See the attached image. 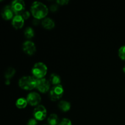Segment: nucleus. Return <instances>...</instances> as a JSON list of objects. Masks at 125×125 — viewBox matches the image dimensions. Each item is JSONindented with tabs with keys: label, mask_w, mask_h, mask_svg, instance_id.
<instances>
[{
	"label": "nucleus",
	"mask_w": 125,
	"mask_h": 125,
	"mask_svg": "<svg viewBox=\"0 0 125 125\" xmlns=\"http://www.w3.org/2000/svg\"><path fill=\"white\" fill-rule=\"evenodd\" d=\"M31 12L35 18L44 19L48 13V9L42 2L35 1L33 2L31 7Z\"/></svg>",
	"instance_id": "obj_1"
},
{
	"label": "nucleus",
	"mask_w": 125,
	"mask_h": 125,
	"mask_svg": "<svg viewBox=\"0 0 125 125\" xmlns=\"http://www.w3.org/2000/svg\"><path fill=\"white\" fill-rule=\"evenodd\" d=\"M37 79L34 76H23L21 78L18 82L19 86L23 90H31L36 88Z\"/></svg>",
	"instance_id": "obj_2"
},
{
	"label": "nucleus",
	"mask_w": 125,
	"mask_h": 125,
	"mask_svg": "<svg viewBox=\"0 0 125 125\" xmlns=\"http://www.w3.org/2000/svg\"><path fill=\"white\" fill-rule=\"evenodd\" d=\"M47 73V67L45 63L42 62H37L35 63L32 69V73L36 79L43 78Z\"/></svg>",
	"instance_id": "obj_3"
},
{
	"label": "nucleus",
	"mask_w": 125,
	"mask_h": 125,
	"mask_svg": "<svg viewBox=\"0 0 125 125\" xmlns=\"http://www.w3.org/2000/svg\"><path fill=\"white\" fill-rule=\"evenodd\" d=\"M63 94V89L62 85L60 84L58 85H55L50 92V99L52 101H57L62 96Z\"/></svg>",
	"instance_id": "obj_4"
},
{
	"label": "nucleus",
	"mask_w": 125,
	"mask_h": 125,
	"mask_svg": "<svg viewBox=\"0 0 125 125\" xmlns=\"http://www.w3.org/2000/svg\"><path fill=\"white\" fill-rule=\"evenodd\" d=\"M50 81L45 78L37 79L36 88L41 93H46L50 89Z\"/></svg>",
	"instance_id": "obj_5"
},
{
	"label": "nucleus",
	"mask_w": 125,
	"mask_h": 125,
	"mask_svg": "<svg viewBox=\"0 0 125 125\" xmlns=\"http://www.w3.org/2000/svg\"><path fill=\"white\" fill-rule=\"evenodd\" d=\"M11 6L15 15H21L24 11L25 3L22 0H15L12 2Z\"/></svg>",
	"instance_id": "obj_6"
},
{
	"label": "nucleus",
	"mask_w": 125,
	"mask_h": 125,
	"mask_svg": "<svg viewBox=\"0 0 125 125\" xmlns=\"http://www.w3.org/2000/svg\"><path fill=\"white\" fill-rule=\"evenodd\" d=\"M47 114L46 109L42 105H39L34 111V117L37 120L42 121L45 118Z\"/></svg>",
	"instance_id": "obj_7"
},
{
	"label": "nucleus",
	"mask_w": 125,
	"mask_h": 125,
	"mask_svg": "<svg viewBox=\"0 0 125 125\" xmlns=\"http://www.w3.org/2000/svg\"><path fill=\"white\" fill-rule=\"evenodd\" d=\"M23 50L26 54L32 56L36 51V46L34 42L31 41H26L23 44Z\"/></svg>",
	"instance_id": "obj_8"
},
{
	"label": "nucleus",
	"mask_w": 125,
	"mask_h": 125,
	"mask_svg": "<svg viewBox=\"0 0 125 125\" xmlns=\"http://www.w3.org/2000/svg\"><path fill=\"white\" fill-rule=\"evenodd\" d=\"M28 103L31 106H37L41 101V97L39 94L36 92H31L28 95L26 99Z\"/></svg>",
	"instance_id": "obj_9"
},
{
	"label": "nucleus",
	"mask_w": 125,
	"mask_h": 125,
	"mask_svg": "<svg viewBox=\"0 0 125 125\" xmlns=\"http://www.w3.org/2000/svg\"><path fill=\"white\" fill-rule=\"evenodd\" d=\"M14 14L15 13L12 9L11 5L10 6V5L6 6L1 11V15L5 20H9L12 18H13Z\"/></svg>",
	"instance_id": "obj_10"
},
{
	"label": "nucleus",
	"mask_w": 125,
	"mask_h": 125,
	"mask_svg": "<svg viewBox=\"0 0 125 125\" xmlns=\"http://www.w3.org/2000/svg\"><path fill=\"white\" fill-rule=\"evenodd\" d=\"M12 24L15 29H21L24 25V19L20 15H16L12 19Z\"/></svg>",
	"instance_id": "obj_11"
},
{
	"label": "nucleus",
	"mask_w": 125,
	"mask_h": 125,
	"mask_svg": "<svg viewBox=\"0 0 125 125\" xmlns=\"http://www.w3.org/2000/svg\"><path fill=\"white\" fill-rule=\"evenodd\" d=\"M43 27L46 29H52L54 27V21L50 18H45L42 21Z\"/></svg>",
	"instance_id": "obj_12"
},
{
	"label": "nucleus",
	"mask_w": 125,
	"mask_h": 125,
	"mask_svg": "<svg viewBox=\"0 0 125 125\" xmlns=\"http://www.w3.org/2000/svg\"><path fill=\"white\" fill-rule=\"evenodd\" d=\"M61 82V77L56 73H52L50 76V83L52 84V85H60V83Z\"/></svg>",
	"instance_id": "obj_13"
},
{
	"label": "nucleus",
	"mask_w": 125,
	"mask_h": 125,
	"mask_svg": "<svg viewBox=\"0 0 125 125\" xmlns=\"http://www.w3.org/2000/svg\"><path fill=\"white\" fill-rule=\"evenodd\" d=\"M58 107L63 112H67V111H68L70 109L71 105L70 103L68 102V101H61L59 103Z\"/></svg>",
	"instance_id": "obj_14"
},
{
	"label": "nucleus",
	"mask_w": 125,
	"mask_h": 125,
	"mask_svg": "<svg viewBox=\"0 0 125 125\" xmlns=\"http://www.w3.org/2000/svg\"><path fill=\"white\" fill-rule=\"evenodd\" d=\"M48 123L49 125H59V118L57 115L54 114H52L48 118Z\"/></svg>",
	"instance_id": "obj_15"
},
{
	"label": "nucleus",
	"mask_w": 125,
	"mask_h": 125,
	"mask_svg": "<svg viewBox=\"0 0 125 125\" xmlns=\"http://www.w3.org/2000/svg\"><path fill=\"white\" fill-rule=\"evenodd\" d=\"M15 70L12 67H9L6 70L5 72L4 76L6 80H9L15 75Z\"/></svg>",
	"instance_id": "obj_16"
},
{
	"label": "nucleus",
	"mask_w": 125,
	"mask_h": 125,
	"mask_svg": "<svg viewBox=\"0 0 125 125\" xmlns=\"http://www.w3.org/2000/svg\"><path fill=\"white\" fill-rule=\"evenodd\" d=\"M27 104H28V101L26 99L23 98H20L18 99L15 103L16 106L18 109L25 108L27 106Z\"/></svg>",
	"instance_id": "obj_17"
},
{
	"label": "nucleus",
	"mask_w": 125,
	"mask_h": 125,
	"mask_svg": "<svg viewBox=\"0 0 125 125\" xmlns=\"http://www.w3.org/2000/svg\"><path fill=\"white\" fill-rule=\"evenodd\" d=\"M24 35L27 39H31L34 36V31L32 28L28 27L24 31Z\"/></svg>",
	"instance_id": "obj_18"
},
{
	"label": "nucleus",
	"mask_w": 125,
	"mask_h": 125,
	"mask_svg": "<svg viewBox=\"0 0 125 125\" xmlns=\"http://www.w3.org/2000/svg\"><path fill=\"white\" fill-rule=\"evenodd\" d=\"M118 56L121 59L125 61V45L120 48L118 50Z\"/></svg>",
	"instance_id": "obj_19"
},
{
	"label": "nucleus",
	"mask_w": 125,
	"mask_h": 125,
	"mask_svg": "<svg viewBox=\"0 0 125 125\" xmlns=\"http://www.w3.org/2000/svg\"><path fill=\"white\" fill-rule=\"evenodd\" d=\"M58 125H72V123L70 120L68 119V118H63L59 123Z\"/></svg>",
	"instance_id": "obj_20"
},
{
	"label": "nucleus",
	"mask_w": 125,
	"mask_h": 125,
	"mask_svg": "<svg viewBox=\"0 0 125 125\" xmlns=\"http://www.w3.org/2000/svg\"><path fill=\"white\" fill-rule=\"evenodd\" d=\"M20 15L23 17V18L24 20H27L29 18V17H30V13H29L28 11L24 10Z\"/></svg>",
	"instance_id": "obj_21"
},
{
	"label": "nucleus",
	"mask_w": 125,
	"mask_h": 125,
	"mask_svg": "<svg viewBox=\"0 0 125 125\" xmlns=\"http://www.w3.org/2000/svg\"><path fill=\"white\" fill-rule=\"evenodd\" d=\"M59 6L57 4H51V6H50V9L51 10V11L52 12H56L58 10Z\"/></svg>",
	"instance_id": "obj_22"
},
{
	"label": "nucleus",
	"mask_w": 125,
	"mask_h": 125,
	"mask_svg": "<svg viewBox=\"0 0 125 125\" xmlns=\"http://www.w3.org/2000/svg\"><path fill=\"white\" fill-rule=\"evenodd\" d=\"M27 125H37V122L35 118H31L28 121Z\"/></svg>",
	"instance_id": "obj_23"
},
{
	"label": "nucleus",
	"mask_w": 125,
	"mask_h": 125,
	"mask_svg": "<svg viewBox=\"0 0 125 125\" xmlns=\"http://www.w3.org/2000/svg\"><path fill=\"white\" fill-rule=\"evenodd\" d=\"M56 2H57V4L63 6V5H67L69 2V1H68V0H58V1H56Z\"/></svg>",
	"instance_id": "obj_24"
},
{
	"label": "nucleus",
	"mask_w": 125,
	"mask_h": 125,
	"mask_svg": "<svg viewBox=\"0 0 125 125\" xmlns=\"http://www.w3.org/2000/svg\"><path fill=\"white\" fill-rule=\"evenodd\" d=\"M32 23H33V24H34V25H35V26L38 25V24L40 23V20L37 19V18H35V19H34V20L32 21Z\"/></svg>",
	"instance_id": "obj_25"
},
{
	"label": "nucleus",
	"mask_w": 125,
	"mask_h": 125,
	"mask_svg": "<svg viewBox=\"0 0 125 125\" xmlns=\"http://www.w3.org/2000/svg\"><path fill=\"white\" fill-rule=\"evenodd\" d=\"M123 72H124V73L125 74V67H123Z\"/></svg>",
	"instance_id": "obj_26"
}]
</instances>
